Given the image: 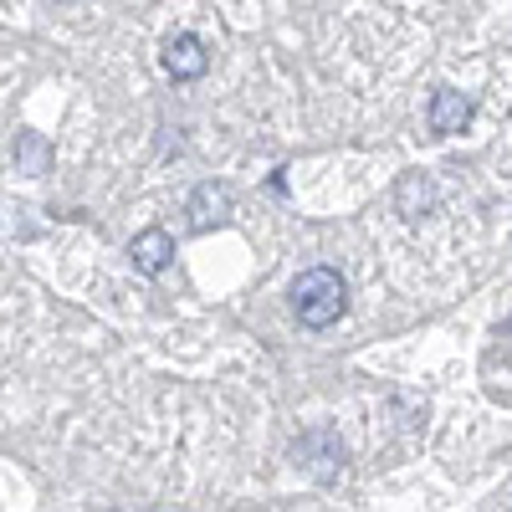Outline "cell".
Returning <instances> with one entry per match:
<instances>
[{
  "instance_id": "obj_5",
  "label": "cell",
  "mask_w": 512,
  "mask_h": 512,
  "mask_svg": "<svg viewBox=\"0 0 512 512\" xmlns=\"http://www.w3.org/2000/svg\"><path fill=\"white\" fill-rule=\"evenodd\" d=\"M472 123V98H461L451 88L431 93V134H461Z\"/></svg>"
},
{
  "instance_id": "obj_7",
  "label": "cell",
  "mask_w": 512,
  "mask_h": 512,
  "mask_svg": "<svg viewBox=\"0 0 512 512\" xmlns=\"http://www.w3.org/2000/svg\"><path fill=\"white\" fill-rule=\"evenodd\" d=\"M436 205H441L436 180H425V175H405V180H400V216L420 221V216H431Z\"/></svg>"
},
{
  "instance_id": "obj_4",
  "label": "cell",
  "mask_w": 512,
  "mask_h": 512,
  "mask_svg": "<svg viewBox=\"0 0 512 512\" xmlns=\"http://www.w3.org/2000/svg\"><path fill=\"white\" fill-rule=\"evenodd\" d=\"M128 256H134V267L139 272H164L169 267V256H175V241H169V231H159V226H149V231H139L134 236V246H128Z\"/></svg>"
},
{
  "instance_id": "obj_6",
  "label": "cell",
  "mask_w": 512,
  "mask_h": 512,
  "mask_svg": "<svg viewBox=\"0 0 512 512\" xmlns=\"http://www.w3.org/2000/svg\"><path fill=\"white\" fill-rule=\"evenodd\" d=\"M226 216H231V195H226L221 185H200V190L190 195V226H195V231L221 226Z\"/></svg>"
},
{
  "instance_id": "obj_3",
  "label": "cell",
  "mask_w": 512,
  "mask_h": 512,
  "mask_svg": "<svg viewBox=\"0 0 512 512\" xmlns=\"http://www.w3.org/2000/svg\"><path fill=\"white\" fill-rule=\"evenodd\" d=\"M205 67H210V57L200 47V36H169V47H164V72L169 77L195 82V77H205Z\"/></svg>"
},
{
  "instance_id": "obj_2",
  "label": "cell",
  "mask_w": 512,
  "mask_h": 512,
  "mask_svg": "<svg viewBox=\"0 0 512 512\" xmlns=\"http://www.w3.org/2000/svg\"><path fill=\"white\" fill-rule=\"evenodd\" d=\"M297 456H308L313 477H333L338 466H344V441H338V431H328V425H313V431H303V441H297Z\"/></svg>"
},
{
  "instance_id": "obj_1",
  "label": "cell",
  "mask_w": 512,
  "mask_h": 512,
  "mask_svg": "<svg viewBox=\"0 0 512 512\" xmlns=\"http://www.w3.org/2000/svg\"><path fill=\"white\" fill-rule=\"evenodd\" d=\"M292 313L303 328H333L349 313V287L333 267H313L292 282Z\"/></svg>"
},
{
  "instance_id": "obj_8",
  "label": "cell",
  "mask_w": 512,
  "mask_h": 512,
  "mask_svg": "<svg viewBox=\"0 0 512 512\" xmlns=\"http://www.w3.org/2000/svg\"><path fill=\"white\" fill-rule=\"evenodd\" d=\"M16 164H21V175H47L52 169V144L41 134H21L16 139Z\"/></svg>"
}]
</instances>
